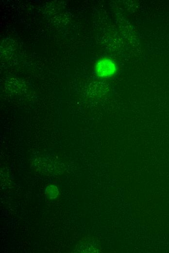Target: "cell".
<instances>
[{"mask_svg": "<svg viewBox=\"0 0 169 253\" xmlns=\"http://www.w3.org/2000/svg\"><path fill=\"white\" fill-rule=\"evenodd\" d=\"M117 65L111 59L104 58L99 60L95 66L97 75L101 78L113 76L117 72Z\"/></svg>", "mask_w": 169, "mask_h": 253, "instance_id": "cell-1", "label": "cell"}]
</instances>
